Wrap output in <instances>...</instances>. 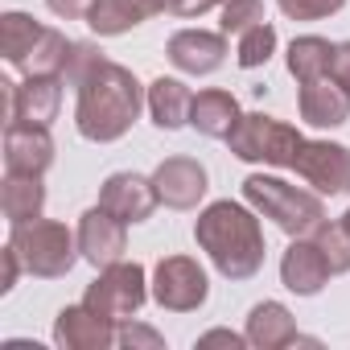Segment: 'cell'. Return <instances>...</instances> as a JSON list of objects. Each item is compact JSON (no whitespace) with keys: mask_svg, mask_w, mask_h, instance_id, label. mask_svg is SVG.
<instances>
[{"mask_svg":"<svg viewBox=\"0 0 350 350\" xmlns=\"http://www.w3.org/2000/svg\"><path fill=\"white\" fill-rule=\"evenodd\" d=\"M148 297H152L148 272H144L136 260H120V264L99 268V276H95V280L87 284V293H83V301H87L95 313H103L107 321H116V325L132 321V317L144 309Z\"/></svg>","mask_w":350,"mask_h":350,"instance_id":"cell-6","label":"cell"},{"mask_svg":"<svg viewBox=\"0 0 350 350\" xmlns=\"http://www.w3.org/2000/svg\"><path fill=\"white\" fill-rule=\"evenodd\" d=\"M116 329H120L116 321H107L87 301H79L54 317V346H62V350H107V346H116Z\"/></svg>","mask_w":350,"mask_h":350,"instance_id":"cell-14","label":"cell"},{"mask_svg":"<svg viewBox=\"0 0 350 350\" xmlns=\"http://www.w3.org/2000/svg\"><path fill=\"white\" fill-rule=\"evenodd\" d=\"M206 346H231V350H239V346H247V334H235V329H206V334H198V350H206Z\"/></svg>","mask_w":350,"mask_h":350,"instance_id":"cell-35","label":"cell"},{"mask_svg":"<svg viewBox=\"0 0 350 350\" xmlns=\"http://www.w3.org/2000/svg\"><path fill=\"white\" fill-rule=\"evenodd\" d=\"M42 33H46V25L42 21H33L29 13H5L0 17V50H5V62L9 66H25V58L33 54V46L42 42Z\"/></svg>","mask_w":350,"mask_h":350,"instance_id":"cell-24","label":"cell"},{"mask_svg":"<svg viewBox=\"0 0 350 350\" xmlns=\"http://www.w3.org/2000/svg\"><path fill=\"white\" fill-rule=\"evenodd\" d=\"M297 111L309 128H342L350 120V91H342L329 75L313 79V83H301Z\"/></svg>","mask_w":350,"mask_h":350,"instance_id":"cell-17","label":"cell"},{"mask_svg":"<svg viewBox=\"0 0 350 350\" xmlns=\"http://www.w3.org/2000/svg\"><path fill=\"white\" fill-rule=\"evenodd\" d=\"M70 46H75V42H70L62 29H50V25H46L42 42H38L33 54L25 58L21 75H62V70H66V58H70Z\"/></svg>","mask_w":350,"mask_h":350,"instance_id":"cell-25","label":"cell"},{"mask_svg":"<svg viewBox=\"0 0 350 350\" xmlns=\"http://www.w3.org/2000/svg\"><path fill=\"white\" fill-rule=\"evenodd\" d=\"M243 202L268 219L272 227H280L288 239L297 235H313L321 223H325V206H321V194L313 190H301L276 173H247L243 178Z\"/></svg>","mask_w":350,"mask_h":350,"instance_id":"cell-3","label":"cell"},{"mask_svg":"<svg viewBox=\"0 0 350 350\" xmlns=\"http://www.w3.org/2000/svg\"><path fill=\"white\" fill-rule=\"evenodd\" d=\"M301 144H305V136L288 120H276L264 111H243L235 132L227 136L231 157H239L247 165H268V169H293Z\"/></svg>","mask_w":350,"mask_h":350,"instance_id":"cell-5","label":"cell"},{"mask_svg":"<svg viewBox=\"0 0 350 350\" xmlns=\"http://www.w3.org/2000/svg\"><path fill=\"white\" fill-rule=\"evenodd\" d=\"M190 107H194V91L182 79H152L148 83V116L161 132H178L190 124Z\"/></svg>","mask_w":350,"mask_h":350,"instance_id":"cell-22","label":"cell"},{"mask_svg":"<svg viewBox=\"0 0 350 350\" xmlns=\"http://www.w3.org/2000/svg\"><path fill=\"white\" fill-rule=\"evenodd\" d=\"M260 21H268V17H264V0H227L219 29H223L227 38H239V33H247V29L260 25Z\"/></svg>","mask_w":350,"mask_h":350,"instance_id":"cell-29","label":"cell"},{"mask_svg":"<svg viewBox=\"0 0 350 350\" xmlns=\"http://www.w3.org/2000/svg\"><path fill=\"white\" fill-rule=\"evenodd\" d=\"M313 243L321 247V256H325V264H329V272L334 276H342V272H350V231H346V223L338 219V223H321L317 231H313Z\"/></svg>","mask_w":350,"mask_h":350,"instance_id":"cell-27","label":"cell"},{"mask_svg":"<svg viewBox=\"0 0 350 350\" xmlns=\"http://www.w3.org/2000/svg\"><path fill=\"white\" fill-rule=\"evenodd\" d=\"M46 9L62 21H87L91 9H95V0H46Z\"/></svg>","mask_w":350,"mask_h":350,"instance_id":"cell-32","label":"cell"},{"mask_svg":"<svg viewBox=\"0 0 350 350\" xmlns=\"http://www.w3.org/2000/svg\"><path fill=\"white\" fill-rule=\"evenodd\" d=\"M272 54H276V29H272V21H260V25H252L247 33H239L235 62H239L243 70H256V66H264Z\"/></svg>","mask_w":350,"mask_h":350,"instance_id":"cell-26","label":"cell"},{"mask_svg":"<svg viewBox=\"0 0 350 350\" xmlns=\"http://www.w3.org/2000/svg\"><path fill=\"white\" fill-rule=\"evenodd\" d=\"M0 211H5V223H33L46 211V186L42 173H5L0 182Z\"/></svg>","mask_w":350,"mask_h":350,"instance_id":"cell-21","label":"cell"},{"mask_svg":"<svg viewBox=\"0 0 350 350\" xmlns=\"http://www.w3.org/2000/svg\"><path fill=\"white\" fill-rule=\"evenodd\" d=\"M329 79L342 87V91H350V42H338L334 46V62H329Z\"/></svg>","mask_w":350,"mask_h":350,"instance_id":"cell-34","label":"cell"},{"mask_svg":"<svg viewBox=\"0 0 350 350\" xmlns=\"http://www.w3.org/2000/svg\"><path fill=\"white\" fill-rule=\"evenodd\" d=\"M219 5H227V0H219Z\"/></svg>","mask_w":350,"mask_h":350,"instance_id":"cell-38","label":"cell"},{"mask_svg":"<svg viewBox=\"0 0 350 350\" xmlns=\"http://www.w3.org/2000/svg\"><path fill=\"white\" fill-rule=\"evenodd\" d=\"M75 231H79V252H83V260H87L95 272L107 268V264H120L124 252H128V223L116 219V215L103 211V206L83 211V219H79Z\"/></svg>","mask_w":350,"mask_h":350,"instance_id":"cell-11","label":"cell"},{"mask_svg":"<svg viewBox=\"0 0 350 350\" xmlns=\"http://www.w3.org/2000/svg\"><path fill=\"white\" fill-rule=\"evenodd\" d=\"M243 334H247V346H256V350H284V346H297V342H301L297 317H293L288 305H280V301H260V305H252Z\"/></svg>","mask_w":350,"mask_h":350,"instance_id":"cell-18","label":"cell"},{"mask_svg":"<svg viewBox=\"0 0 350 350\" xmlns=\"http://www.w3.org/2000/svg\"><path fill=\"white\" fill-rule=\"evenodd\" d=\"M103 62H107V54H103L95 42H75V46H70V58H66V70H62V83L79 91Z\"/></svg>","mask_w":350,"mask_h":350,"instance_id":"cell-28","label":"cell"},{"mask_svg":"<svg viewBox=\"0 0 350 350\" xmlns=\"http://www.w3.org/2000/svg\"><path fill=\"white\" fill-rule=\"evenodd\" d=\"M152 186L161 206L169 211H198V202L211 190V173L198 157H165L152 169Z\"/></svg>","mask_w":350,"mask_h":350,"instance_id":"cell-9","label":"cell"},{"mask_svg":"<svg viewBox=\"0 0 350 350\" xmlns=\"http://www.w3.org/2000/svg\"><path fill=\"white\" fill-rule=\"evenodd\" d=\"M157 13H165V0H95L87 25L95 38H124Z\"/></svg>","mask_w":350,"mask_h":350,"instance_id":"cell-19","label":"cell"},{"mask_svg":"<svg viewBox=\"0 0 350 350\" xmlns=\"http://www.w3.org/2000/svg\"><path fill=\"white\" fill-rule=\"evenodd\" d=\"M116 346H124V350H165V338H161L152 325H140V321L132 317V321H124V325L116 329Z\"/></svg>","mask_w":350,"mask_h":350,"instance_id":"cell-31","label":"cell"},{"mask_svg":"<svg viewBox=\"0 0 350 350\" xmlns=\"http://www.w3.org/2000/svg\"><path fill=\"white\" fill-rule=\"evenodd\" d=\"M54 165V136L46 124H5V173H46Z\"/></svg>","mask_w":350,"mask_h":350,"instance_id":"cell-15","label":"cell"},{"mask_svg":"<svg viewBox=\"0 0 350 350\" xmlns=\"http://www.w3.org/2000/svg\"><path fill=\"white\" fill-rule=\"evenodd\" d=\"M334 46L338 42H325L317 33H305V38H293L288 42V54H284V66L288 75L301 83H313V79H325L329 75V62H334Z\"/></svg>","mask_w":350,"mask_h":350,"instance_id":"cell-23","label":"cell"},{"mask_svg":"<svg viewBox=\"0 0 350 350\" xmlns=\"http://www.w3.org/2000/svg\"><path fill=\"white\" fill-rule=\"evenodd\" d=\"M144 107H148V87H140V79L128 66L107 58L75 91V128L91 144H116L132 132Z\"/></svg>","mask_w":350,"mask_h":350,"instance_id":"cell-1","label":"cell"},{"mask_svg":"<svg viewBox=\"0 0 350 350\" xmlns=\"http://www.w3.org/2000/svg\"><path fill=\"white\" fill-rule=\"evenodd\" d=\"M9 243L17 247L21 264L29 276L38 280H62L79 260V231H70L58 219H33V223H17L9 227Z\"/></svg>","mask_w":350,"mask_h":350,"instance_id":"cell-4","label":"cell"},{"mask_svg":"<svg viewBox=\"0 0 350 350\" xmlns=\"http://www.w3.org/2000/svg\"><path fill=\"white\" fill-rule=\"evenodd\" d=\"M99 206H103V211H111L116 219H124L128 227L148 223V219H152V211L161 206L157 186H152V173H148V178H144V173H132V169L111 173V178L99 186Z\"/></svg>","mask_w":350,"mask_h":350,"instance_id":"cell-10","label":"cell"},{"mask_svg":"<svg viewBox=\"0 0 350 350\" xmlns=\"http://www.w3.org/2000/svg\"><path fill=\"white\" fill-rule=\"evenodd\" d=\"M62 75H25L21 83H9V120L50 128L62 111Z\"/></svg>","mask_w":350,"mask_h":350,"instance_id":"cell-13","label":"cell"},{"mask_svg":"<svg viewBox=\"0 0 350 350\" xmlns=\"http://www.w3.org/2000/svg\"><path fill=\"white\" fill-rule=\"evenodd\" d=\"M239 99L223 87H206L194 95V107H190V128L202 132L206 140H227L239 124Z\"/></svg>","mask_w":350,"mask_h":350,"instance_id":"cell-20","label":"cell"},{"mask_svg":"<svg viewBox=\"0 0 350 350\" xmlns=\"http://www.w3.org/2000/svg\"><path fill=\"white\" fill-rule=\"evenodd\" d=\"M148 288L165 313H198L211 297V276L194 256H161Z\"/></svg>","mask_w":350,"mask_h":350,"instance_id":"cell-7","label":"cell"},{"mask_svg":"<svg viewBox=\"0 0 350 350\" xmlns=\"http://www.w3.org/2000/svg\"><path fill=\"white\" fill-rule=\"evenodd\" d=\"M165 54L182 75L206 79V75H215L227 62L231 50H227V33L223 29H178L165 42Z\"/></svg>","mask_w":350,"mask_h":350,"instance_id":"cell-12","label":"cell"},{"mask_svg":"<svg viewBox=\"0 0 350 350\" xmlns=\"http://www.w3.org/2000/svg\"><path fill=\"white\" fill-rule=\"evenodd\" d=\"M276 9L288 21H325L346 9V0H276Z\"/></svg>","mask_w":350,"mask_h":350,"instance_id":"cell-30","label":"cell"},{"mask_svg":"<svg viewBox=\"0 0 350 350\" xmlns=\"http://www.w3.org/2000/svg\"><path fill=\"white\" fill-rule=\"evenodd\" d=\"M194 243L206 252V260L215 264V272L223 280H252L264 268V227L260 215L247 202H231L219 198L211 202L198 223H194Z\"/></svg>","mask_w":350,"mask_h":350,"instance_id":"cell-2","label":"cell"},{"mask_svg":"<svg viewBox=\"0 0 350 350\" xmlns=\"http://www.w3.org/2000/svg\"><path fill=\"white\" fill-rule=\"evenodd\" d=\"M342 223H346V231H350V211H346V215H342Z\"/></svg>","mask_w":350,"mask_h":350,"instance_id":"cell-37","label":"cell"},{"mask_svg":"<svg viewBox=\"0 0 350 350\" xmlns=\"http://www.w3.org/2000/svg\"><path fill=\"white\" fill-rule=\"evenodd\" d=\"M0 264H5V280H0V293H13V288H17V276L25 272V264H21V256H17L13 243H5V252H0Z\"/></svg>","mask_w":350,"mask_h":350,"instance_id":"cell-33","label":"cell"},{"mask_svg":"<svg viewBox=\"0 0 350 350\" xmlns=\"http://www.w3.org/2000/svg\"><path fill=\"white\" fill-rule=\"evenodd\" d=\"M293 169L305 186H313V194H350V148L338 140H305Z\"/></svg>","mask_w":350,"mask_h":350,"instance_id":"cell-8","label":"cell"},{"mask_svg":"<svg viewBox=\"0 0 350 350\" xmlns=\"http://www.w3.org/2000/svg\"><path fill=\"white\" fill-rule=\"evenodd\" d=\"M219 5V0H165V13L173 17H202Z\"/></svg>","mask_w":350,"mask_h":350,"instance_id":"cell-36","label":"cell"},{"mask_svg":"<svg viewBox=\"0 0 350 350\" xmlns=\"http://www.w3.org/2000/svg\"><path fill=\"white\" fill-rule=\"evenodd\" d=\"M329 264L321 256V247L313 243V235H297L284 256H280V284L297 297H317L325 284H329Z\"/></svg>","mask_w":350,"mask_h":350,"instance_id":"cell-16","label":"cell"}]
</instances>
